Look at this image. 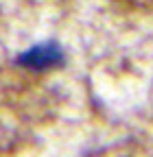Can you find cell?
<instances>
[{
    "label": "cell",
    "instance_id": "1",
    "mask_svg": "<svg viewBox=\"0 0 153 157\" xmlns=\"http://www.w3.org/2000/svg\"><path fill=\"white\" fill-rule=\"evenodd\" d=\"M59 59H61V50L57 44H40V46L26 50L20 57V63L31 70H46L55 63H59Z\"/></svg>",
    "mask_w": 153,
    "mask_h": 157
}]
</instances>
